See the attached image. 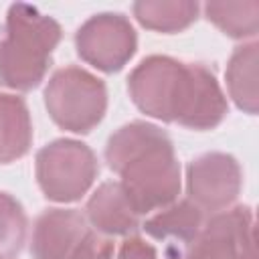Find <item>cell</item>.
Here are the masks:
<instances>
[{"label":"cell","mask_w":259,"mask_h":259,"mask_svg":"<svg viewBox=\"0 0 259 259\" xmlns=\"http://www.w3.org/2000/svg\"><path fill=\"white\" fill-rule=\"evenodd\" d=\"M45 105L59 127L87 134L105 115L107 89L93 73L81 67H63L53 73L45 87Z\"/></svg>","instance_id":"3"},{"label":"cell","mask_w":259,"mask_h":259,"mask_svg":"<svg viewBox=\"0 0 259 259\" xmlns=\"http://www.w3.org/2000/svg\"><path fill=\"white\" fill-rule=\"evenodd\" d=\"M184 63L166 55L146 57L127 77V89L134 103L148 115L174 121Z\"/></svg>","instance_id":"6"},{"label":"cell","mask_w":259,"mask_h":259,"mask_svg":"<svg viewBox=\"0 0 259 259\" xmlns=\"http://www.w3.org/2000/svg\"><path fill=\"white\" fill-rule=\"evenodd\" d=\"M61 34L55 18L30 4H12L0 40V85L14 91L34 89L51 67Z\"/></svg>","instance_id":"2"},{"label":"cell","mask_w":259,"mask_h":259,"mask_svg":"<svg viewBox=\"0 0 259 259\" xmlns=\"http://www.w3.org/2000/svg\"><path fill=\"white\" fill-rule=\"evenodd\" d=\"M257 42L241 45L227 65V87L239 109L257 113Z\"/></svg>","instance_id":"14"},{"label":"cell","mask_w":259,"mask_h":259,"mask_svg":"<svg viewBox=\"0 0 259 259\" xmlns=\"http://www.w3.org/2000/svg\"><path fill=\"white\" fill-rule=\"evenodd\" d=\"M107 166L121 176V188L138 214L164 208L180 194V164L172 140L148 121H132L109 136Z\"/></svg>","instance_id":"1"},{"label":"cell","mask_w":259,"mask_h":259,"mask_svg":"<svg viewBox=\"0 0 259 259\" xmlns=\"http://www.w3.org/2000/svg\"><path fill=\"white\" fill-rule=\"evenodd\" d=\"M117 259H158L156 249L140 237H127L117 253Z\"/></svg>","instance_id":"19"},{"label":"cell","mask_w":259,"mask_h":259,"mask_svg":"<svg viewBox=\"0 0 259 259\" xmlns=\"http://www.w3.org/2000/svg\"><path fill=\"white\" fill-rule=\"evenodd\" d=\"M85 210L89 223L103 235L127 237L140 227V214L119 182H103L87 200Z\"/></svg>","instance_id":"12"},{"label":"cell","mask_w":259,"mask_h":259,"mask_svg":"<svg viewBox=\"0 0 259 259\" xmlns=\"http://www.w3.org/2000/svg\"><path fill=\"white\" fill-rule=\"evenodd\" d=\"M198 4L192 0H140L134 4L138 22L156 32H178L196 20Z\"/></svg>","instance_id":"15"},{"label":"cell","mask_w":259,"mask_h":259,"mask_svg":"<svg viewBox=\"0 0 259 259\" xmlns=\"http://www.w3.org/2000/svg\"><path fill=\"white\" fill-rule=\"evenodd\" d=\"M30 144L32 123L24 99L0 93V164L22 158Z\"/></svg>","instance_id":"13"},{"label":"cell","mask_w":259,"mask_h":259,"mask_svg":"<svg viewBox=\"0 0 259 259\" xmlns=\"http://www.w3.org/2000/svg\"><path fill=\"white\" fill-rule=\"evenodd\" d=\"M227 97L202 63H184L174 121L190 130H212L227 115Z\"/></svg>","instance_id":"9"},{"label":"cell","mask_w":259,"mask_h":259,"mask_svg":"<svg viewBox=\"0 0 259 259\" xmlns=\"http://www.w3.org/2000/svg\"><path fill=\"white\" fill-rule=\"evenodd\" d=\"M26 239V214L22 204L0 192V259H14Z\"/></svg>","instance_id":"17"},{"label":"cell","mask_w":259,"mask_h":259,"mask_svg":"<svg viewBox=\"0 0 259 259\" xmlns=\"http://www.w3.org/2000/svg\"><path fill=\"white\" fill-rule=\"evenodd\" d=\"M206 18L233 38L255 36L259 28V2H208L204 4Z\"/></svg>","instance_id":"16"},{"label":"cell","mask_w":259,"mask_h":259,"mask_svg":"<svg viewBox=\"0 0 259 259\" xmlns=\"http://www.w3.org/2000/svg\"><path fill=\"white\" fill-rule=\"evenodd\" d=\"M182 259H255L251 208L235 206L214 212Z\"/></svg>","instance_id":"8"},{"label":"cell","mask_w":259,"mask_h":259,"mask_svg":"<svg viewBox=\"0 0 259 259\" xmlns=\"http://www.w3.org/2000/svg\"><path fill=\"white\" fill-rule=\"evenodd\" d=\"M142 229L164 245L166 259H182L202 229V210L186 198L160 208Z\"/></svg>","instance_id":"11"},{"label":"cell","mask_w":259,"mask_h":259,"mask_svg":"<svg viewBox=\"0 0 259 259\" xmlns=\"http://www.w3.org/2000/svg\"><path fill=\"white\" fill-rule=\"evenodd\" d=\"M111 255H113V245L107 239L89 233L71 259H111Z\"/></svg>","instance_id":"18"},{"label":"cell","mask_w":259,"mask_h":259,"mask_svg":"<svg viewBox=\"0 0 259 259\" xmlns=\"http://www.w3.org/2000/svg\"><path fill=\"white\" fill-rule=\"evenodd\" d=\"M75 47L87 65L103 73H115L134 57L138 36L123 14L101 12L79 26Z\"/></svg>","instance_id":"5"},{"label":"cell","mask_w":259,"mask_h":259,"mask_svg":"<svg viewBox=\"0 0 259 259\" xmlns=\"http://www.w3.org/2000/svg\"><path fill=\"white\" fill-rule=\"evenodd\" d=\"M99 164L89 146L77 140H55L36 154V180L55 202L79 200L97 178Z\"/></svg>","instance_id":"4"},{"label":"cell","mask_w":259,"mask_h":259,"mask_svg":"<svg viewBox=\"0 0 259 259\" xmlns=\"http://www.w3.org/2000/svg\"><path fill=\"white\" fill-rule=\"evenodd\" d=\"M85 217L75 208H49L34 221L32 259H71L89 235Z\"/></svg>","instance_id":"10"},{"label":"cell","mask_w":259,"mask_h":259,"mask_svg":"<svg viewBox=\"0 0 259 259\" xmlns=\"http://www.w3.org/2000/svg\"><path fill=\"white\" fill-rule=\"evenodd\" d=\"M241 166L231 154L225 152L202 154L186 168L188 200L202 212H221L231 206L241 192Z\"/></svg>","instance_id":"7"}]
</instances>
